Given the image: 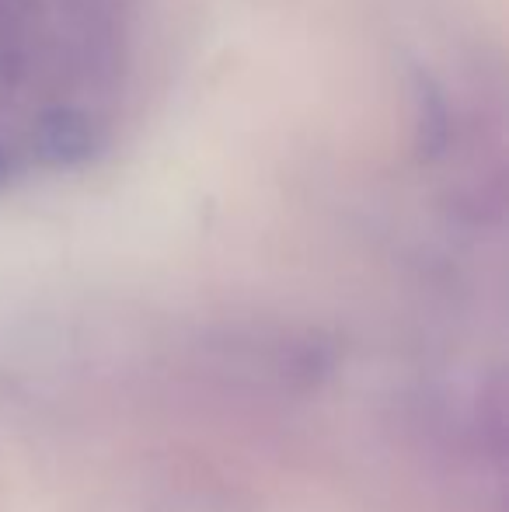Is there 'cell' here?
Masks as SVG:
<instances>
[{"label": "cell", "mask_w": 509, "mask_h": 512, "mask_svg": "<svg viewBox=\"0 0 509 512\" xmlns=\"http://www.w3.org/2000/svg\"><path fill=\"white\" fill-rule=\"evenodd\" d=\"M105 147V133L84 108L53 105L32 126V154L49 168H84Z\"/></svg>", "instance_id": "obj_1"}, {"label": "cell", "mask_w": 509, "mask_h": 512, "mask_svg": "<svg viewBox=\"0 0 509 512\" xmlns=\"http://www.w3.org/2000/svg\"><path fill=\"white\" fill-rule=\"evenodd\" d=\"M412 98H415V143H419V154L436 161V157L447 154L450 140H454L450 98L429 74H415Z\"/></svg>", "instance_id": "obj_2"}, {"label": "cell", "mask_w": 509, "mask_h": 512, "mask_svg": "<svg viewBox=\"0 0 509 512\" xmlns=\"http://www.w3.org/2000/svg\"><path fill=\"white\" fill-rule=\"evenodd\" d=\"M11 175H14V157H11V150L0 143V189L11 182Z\"/></svg>", "instance_id": "obj_3"}]
</instances>
